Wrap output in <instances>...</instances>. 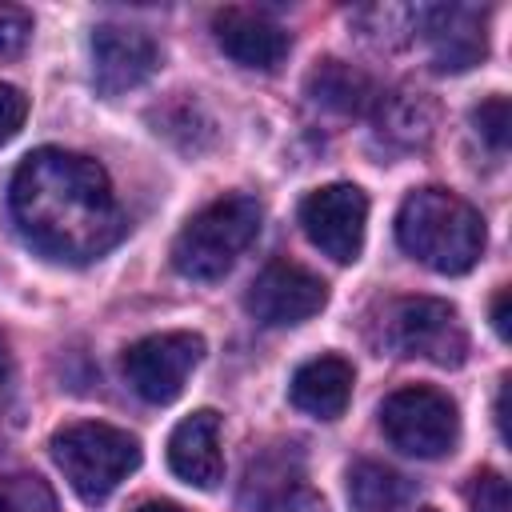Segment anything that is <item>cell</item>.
<instances>
[{
  "instance_id": "cell-1",
  "label": "cell",
  "mask_w": 512,
  "mask_h": 512,
  "mask_svg": "<svg viewBox=\"0 0 512 512\" xmlns=\"http://www.w3.org/2000/svg\"><path fill=\"white\" fill-rule=\"evenodd\" d=\"M8 204L20 236L48 260L88 264L124 236V208L108 172L80 152H28L12 172Z\"/></svg>"
},
{
  "instance_id": "cell-2",
  "label": "cell",
  "mask_w": 512,
  "mask_h": 512,
  "mask_svg": "<svg viewBox=\"0 0 512 512\" xmlns=\"http://www.w3.org/2000/svg\"><path fill=\"white\" fill-rule=\"evenodd\" d=\"M396 240L424 268L460 276L484 252V220L448 188H416L396 212Z\"/></svg>"
},
{
  "instance_id": "cell-3",
  "label": "cell",
  "mask_w": 512,
  "mask_h": 512,
  "mask_svg": "<svg viewBox=\"0 0 512 512\" xmlns=\"http://www.w3.org/2000/svg\"><path fill=\"white\" fill-rule=\"evenodd\" d=\"M260 200L232 192L204 204L172 244V268L188 280H220L260 232Z\"/></svg>"
},
{
  "instance_id": "cell-4",
  "label": "cell",
  "mask_w": 512,
  "mask_h": 512,
  "mask_svg": "<svg viewBox=\"0 0 512 512\" xmlns=\"http://www.w3.org/2000/svg\"><path fill=\"white\" fill-rule=\"evenodd\" d=\"M48 448H52L56 468L72 484V492L88 504L108 500L120 488V480H128V472H136V464H140L136 436H128L124 428L100 424V420H80V424L56 428Z\"/></svg>"
},
{
  "instance_id": "cell-5",
  "label": "cell",
  "mask_w": 512,
  "mask_h": 512,
  "mask_svg": "<svg viewBox=\"0 0 512 512\" xmlns=\"http://www.w3.org/2000/svg\"><path fill=\"white\" fill-rule=\"evenodd\" d=\"M380 428L392 448L416 456V460H436L448 456L460 440V416L456 404L428 384H408L396 388L380 404Z\"/></svg>"
},
{
  "instance_id": "cell-6",
  "label": "cell",
  "mask_w": 512,
  "mask_h": 512,
  "mask_svg": "<svg viewBox=\"0 0 512 512\" xmlns=\"http://www.w3.org/2000/svg\"><path fill=\"white\" fill-rule=\"evenodd\" d=\"M388 344L400 356L432 360L440 368H456L468 356V332L460 312L436 296H408L396 300L388 316Z\"/></svg>"
},
{
  "instance_id": "cell-7",
  "label": "cell",
  "mask_w": 512,
  "mask_h": 512,
  "mask_svg": "<svg viewBox=\"0 0 512 512\" xmlns=\"http://www.w3.org/2000/svg\"><path fill=\"white\" fill-rule=\"evenodd\" d=\"M204 356L196 332H156L124 348V380L148 404H172L184 392V380Z\"/></svg>"
},
{
  "instance_id": "cell-8",
  "label": "cell",
  "mask_w": 512,
  "mask_h": 512,
  "mask_svg": "<svg viewBox=\"0 0 512 512\" xmlns=\"http://www.w3.org/2000/svg\"><path fill=\"white\" fill-rule=\"evenodd\" d=\"M300 228L324 256H332L336 264H352L364 248L368 196L356 184H324L304 196Z\"/></svg>"
},
{
  "instance_id": "cell-9",
  "label": "cell",
  "mask_w": 512,
  "mask_h": 512,
  "mask_svg": "<svg viewBox=\"0 0 512 512\" xmlns=\"http://www.w3.org/2000/svg\"><path fill=\"white\" fill-rule=\"evenodd\" d=\"M324 304H328V284L316 272H308L304 264H292V260H272L252 280V288L244 296V308L252 312V320H260L268 328L304 324Z\"/></svg>"
},
{
  "instance_id": "cell-10",
  "label": "cell",
  "mask_w": 512,
  "mask_h": 512,
  "mask_svg": "<svg viewBox=\"0 0 512 512\" xmlns=\"http://www.w3.org/2000/svg\"><path fill=\"white\" fill-rule=\"evenodd\" d=\"M160 64V48L148 32L128 24H100L92 28V80L104 96H120L140 88Z\"/></svg>"
},
{
  "instance_id": "cell-11",
  "label": "cell",
  "mask_w": 512,
  "mask_h": 512,
  "mask_svg": "<svg viewBox=\"0 0 512 512\" xmlns=\"http://www.w3.org/2000/svg\"><path fill=\"white\" fill-rule=\"evenodd\" d=\"M212 32L224 56L236 60L240 68L272 72L288 56V32L256 8H220L212 16Z\"/></svg>"
},
{
  "instance_id": "cell-12",
  "label": "cell",
  "mask_w": 512,
  "mask_h": 512,
  "mask_svg": "<svg viewBox=\"0 0 512 512\" xmlns=\"http://www.w3.org/2000/svg\"><path fill=\"white\" fill-rule=\"evenodd\" d=\"M416 28L432 44V68L436 72H464V68L480 64L484 52H488L484 20H480L476 8H464V4L420 8V24Z\"/></svg>"
},
{
  "instance_id": "cell-13",
  "label": "cell",
  "mask_w": 512,
  "mask_h": 512,
  "mask_svg": "<svg viewBox=\"0 0 512 512\" xmlns=\"http://www.w3.org/2000/svg\"><path fill=\"white\" fill-rule=\"evenodd\" d=\"M168 464L172 472L192 488H216L224 476V452H220V416L212 408H200L184 416L168 436Z\"/></svg>"
},
{
  "instance_id": "cell-14",
  "label": "cell",
  "mask_w": 512,
  "mask_h": 512,
  "mask_svg": "<svg viewBox=\"0 0 512 512\" xmlns=\"http://www.w3.org/2000/svg\"><path fill=\"white\" fill-rule=\"evenodd\" d=\"M288 396L300 412H308L316 420H336L352 396V364L344 356H316L296 368Z\"/></svg>"
},
{
  "instance_id": "cell-15",
  "label": "cell",
  "mask_w": 512,
  "mask_h": 512,
  "mask_svg": "<svg viewBox=\"0 0 512 512\" xmlns=\"http://www.w3.org/2000/svg\"><path fill=\"white\" fill-rule=\"evenodd\" d=\"M376 132L384 144L412 152L424 148L436 132V104L424 92H388L376 96Z\"/></svg>"
},
{
  "instance_id": "cell-16",
  "label": "cell",
  "mask_w": 512,
  "mask_h": 512,
  "mask_svg": "<svg viewBox=\"0 0 512 512\" xmlns=\"http://www.w3.org/2000/svg\"><path fill=\"white\" fill-rule=\"evenodd\" d=\"M308 96H312L316 104L340 112V116L364 112V108L376 100L372 80H368L360 68L344 64V60H320V64L312 68V76H308Z\"/></svg>"
},
{
  "instance_id": "cell-17",
  "label": "cell",
  "mask_w": 512,
  "mask_h": 512,
  "mask_svg": "<svg viewBox=\"0 0 512 512\" xmlns=\"http://www.w3.org/2000/svg\"><path fill=\"white\" fill-rule=\"evenodd\" d=\"M348 496L356 512H408L412 504L408 480L376 460H360L348 472Z\"/></svg>"
},
{
  "instance_id": "cell-18",
  "label": "cell",
  "mask_w": 512,
  "mask_h": 512,
  "mask_svg": "<svg viewBox=\"0 0 512 512\" xmlns=\"http://www.w3.org/2000/svg\"><path fill=\"white\" fill-rule=\"evenodd\" d=\"M0 512H60L52 488L40 476H4L0 480Z\"/></svg>"
},
{
  "instance_id": "cell-19",
  "label": "cell",
  "mask_w": 512,
  "mask_h": 512,
  "mask_svg": "<svg viewBox=\"0 0 512 512\" xmlns=\"http://www.w3.org/2000/svg\"><path fill=\"white\" fill-rule=\"evenodd\" d=\"M472 124H476L480 140H488V148H496V152H504V148H508L512 112H508V100H504V96H488V100L472 112Z\"/></svg>"
},
{
  "instance_id": "cell-20",
  "label": "cell",
  "mask_w": 512,
  "mask_h": 512,
  "mask_svg": "<svg viewBox=\"0 0 512 512\" xmlns=\"http://www.w3.org/2000/svg\"><path fill=\"white\" fill-rule=\"evenodd\" d=\"M472 512H508V480L496 468H480L468 484Z\"/></svg>"
},
{
  "instance_id": "cell-21",
  "label": "cell",
  "mask_w": 512,
  "mask_h": 512,
  "mask_svg": "<svg viewBox=\"0 0 512 512\" xmlns=\"http://www.w3.org/2000/svg\"><path fill=\"white\" fill-rule=\"evenodd\" d=\"M32 32V16L24 8H0V56H16L28 44Z\"/></svg>"
},
{
  "instance_id": "cell-22",
  "label": "cell",
  "mask_w": 512,
  "mask_h": 512,
  "mask_svg": "<svg viewBox=\"0 0 512 512\" xmlns=\"http://www.w3.org/2000/svg\"><path fill=\"white\" fill-rule=\"evenodd\" d=\"M28 116V96L16 84H0V144H8Z\"/></svg>"
},
{
  "instance_id": "cell-23",
  "label": "cell",
  "mask_w": 512,
  "mask_h": 512,
  "mask_svg": "<svg viewBox=\"0 0 512 512\" xmlns=\"http://www.w3.org/2000/svg\"><path fill=\"white\" fill-rule=\"evenodd\" d=\"M272 512H328V508H324V500H320L316 492H308V488H292Z\"/></svg>"
},
{
  "instance_id": "cell-24",
  "label": "cell",
  "mask_w": 512,
  "mask_h": 512,
  "mask_svg": "<svg viewBox=\"0 0 512 512\" xmlns=\"http://www.w3.org/2000/svg\"><path fill=\"white\" fill-rule=\"evenodd\" d=\"M492 324H496L500 340H508V288H500L492 300Z\"/></svg>"
},
{
  "instance_id": "cell-25",
  "label": "cell",
  "mask_w": 512,
  "mask_h": 512,
  "mask_svg": "<svg viewBox=\"0 0 512 512\" xmlns=\"http://www.w3.org/2000/svg\"><path fill=\"white\" fill-rule=\"evenodd\" d=\"M8 384H12V356H8V344H4V336H0V400H4Z\"/></svg>"
},
{
  "instance_id": "cell-26",
  "label": "cell",
  "mask_w": 512,
  "mask_h": 512,
  "mask_svg": "<svg viewBox=\"0 0 512 512\" xmlns=\"http://www.w3.org/2000/svg\"><path fill=\"white\" fill-rule=\"evenodd\" d=\"M132 512H184V508L172 504V500H148V504H140V508H132Z\"/></svg>"
},
{
  "instance_id": "cell-27",
  "label": "cell",
  "mask_w": 512,
  "mask_h": 512,
  "mask_svg": "<svg viewBox=\"0 0 512 512\" xmlns=\"http://www.w3.org/2000/svg\"><path fill=\"white\" fill-rule=\"evenodd\" d=\"M420 512H432V508H420Z\"/></svg>"
}]
</instances>
